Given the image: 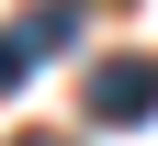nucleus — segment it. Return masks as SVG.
I'll use <instances>...</instances> for the list:
<instances>
[{"label":"nucleus","mask_w":158,"mask_h":146,"mask_svg":"<svg viewBox=\"0 0 158 146\" xmlns=\"http://www.w3.org/2000/svg\"><path fill=\"white\" fill-rule=\"evenodd\" d=\"M90 112H102V124H147L158 112V68H135V56L90 68Z\"/></svg>","instance_id":"obj_1"},{"label":"nucleus","mask_w":158,"mask_h":146,"mask_svg":"<svg viewBox=\"0 0 158 146\" xmlns=\"http://www.w3.org/2000/svg\"><path fill=\"white\" fill-rule=\"evenodd\" d=\"M68 34H79V0H45V11H34V23H23V45L45 56V45H68Z\"/></svg>","instance_id":"obj_2"},{"label":"nucleus","mask_w":158,"mask_h":146,"mask_svg":"<svg viewBox=\"0 0 158 146\" xmlns=\"http://www.w3.org/2000/svg\"><path fill=\"white\" fill-rule=\"evenodd\" d=\"M34 68V45H23V34H0V79H23Z\"/></svg>","instance_id":"obj_3"},{"label":"nucleus","mask_w":158,"mask_h":146,"mask_svg":"<svg viewBox=\"0 0 158 146\" xmlns=\"http://www.w3.org/2000/svg\"><path fill=\"white\" fill-rule=\"evenodd\" d=\"M11 146H56V135H11Z\"/></svg>","instance_id":"obj_4"}]
</instances>
